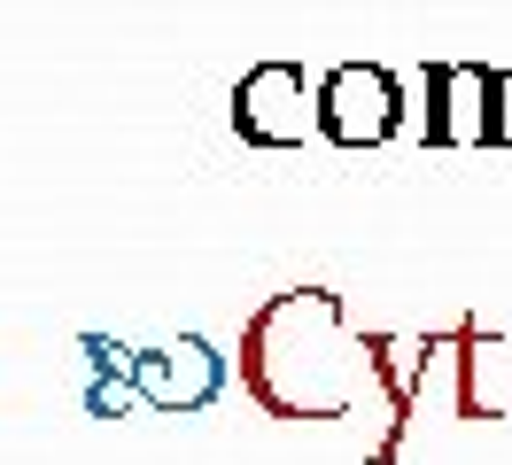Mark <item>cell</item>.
<instances>
[{"mask_svg":"<svg viewBox=\"0 0 512 465\" xmlns=\"http://www.w3.org/2000/svg\"><path fill=\"white\" fill-rule=\"evenodd\" d=\"M450 349V334H365V372L381 380L388 396V434L373 442V458H396L404 450V427L419 419V388H427V365Z\"/></svg>","mask_w":512,"mask_h":465,"instance_id":"5","label":"cell"},{"mask_svg":"<svg viewBox=\"0 0 512 465\" xmlns=\"http://www.w3.org/2000/svg\"><path fill=\"white\" fill-rule=\"evenodd\" d=\"M125 380H132V396H148L156 411H202L225 388V357L187 334L179 349H140L125 365Z\"/></svg>","mask_w":512,"mask_h":465,"instance_id":"6","label":"cell"},{"mask_svg":"<svg viewBox=\"0 0 512 465\" xmlns=\"http://www.w3.org/2000/svg\"><path fill=\"white\" fill-rule=\"evenodd\" d=\"M365 334L342 326V295L288 287L241 326V388L264 419H350Z\"/></svg>","mask_w":512,"mask_h":465,"instance_id":"1","label":"cell"},{"mask_svg":"<svg viewBox=\"0 0 512 465\" xmlns=\"http://www.w3.org/2000/svg\"><path fill=\"white\" fill-rule=\"evenodd\" d=\"M404 132V86L388 62H334L319 78V140L334 148H381Z\"/></svg>","mask_w":512,"mask_h":465,"instance_id":"3","label":"cell"},{"mask_svg":"<svg viewBox=\"0 0 512 465\" xmlns=\"http://www.w3.org/2000/svg\"><path fill=\"white\" fill-rule=\"evenodd\" d=\"M450 365H458V419H497V388H489V349H497V326L481 318H458L450 326Z\"/></svg>","mask_w":512,"mask_h":465,"instance_id":"7","label":"cell"},{"mask_svg":"<svg viewBox=\"0 0 512 465\" xmlns=\"http://www.w3.org/2000/svg\"><path fill=\"white\" fill-rule=\"evenodd\" d=\"M489 148H512V62H497V117H489Z\"/></svg>","mask_w":512,"mask_h":465,"instance_id":"8","label":"cell"},{"mask_svg":"<svg viewBox=\"0 0 512 465\" xmlns=\"http://www.w3.org/2000/svg\"><path fill=\"white\" fill-rule=\"evenodd\" d=\"M233 132L241 148H303V132H319V78H303L288 55L249 62L233 86Z\"/></svg>","mask_w":512,"mask_h":465,"instance_id":"2","label":"cell"},{"mask_svg":"<svg viewBox=\"0 0 512 465\" xmlns=\"http://www.w3.org/2000/svg\"><path fill=\"white\" fill-rule=\"evenodd\" d=\"M419 93H427V117H419L427 148H489V117H497V70L489 62L435 55L419 70Z\"/></svg>","mask_w":512,"mask_h":465,"instance_id":"4","label":"cell"}]
</instances>
